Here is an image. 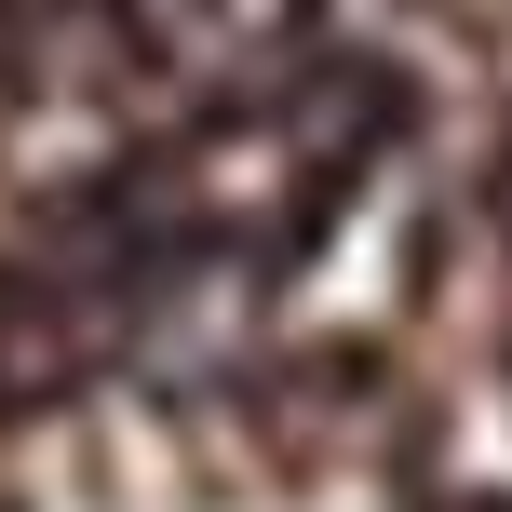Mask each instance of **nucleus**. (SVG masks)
Masks as SVG:
<instances>
[{
	"label": "nucleus",
	"mask_w": 512,
	"mask_h": 512,
	"mask_svg": "<svg viewBox=\"0 0 512 512\" xmlns=\"http://www.w3.org/2000/svg\"><path fill=\"white\" fill-rule=\"evenodd\" d=\"M297 14L310 0H122V41L149 54V68H243V54H270Z\"/></svg>",
	"instance_id": "obj_1"
}]
</instances>
